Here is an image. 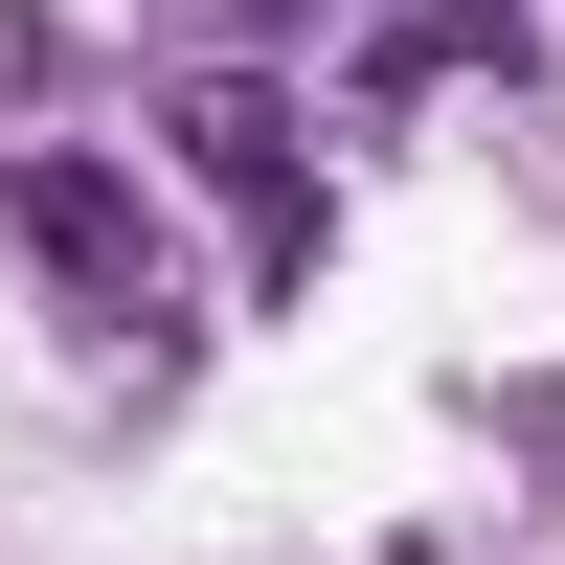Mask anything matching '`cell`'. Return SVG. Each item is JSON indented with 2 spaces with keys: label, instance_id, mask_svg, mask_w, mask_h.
Returning a JSON list of instances; mask_svg holds the SVG:
<instances>
[{
  "label": "cell",
  "instance_id": "obj_3",
  "mask_svg": "<svg viewBox=\"0 0 565 565\" xmlns=\"http://www.w3.org/2000/svg\"><path fill=\"white\" fill-rule=\"evenodd\" d=\"M452 68H498L521 90L543 45H521V0H385V23H362V90H452Z\"/></svg>",
  "mask_w": 565,
  "mask_h": 565
},
{
  "label": "cell",
  "instance_id": "obj_2",
  "mask_svg": "<svg viewBox=\"0 0 565 565\" xmlns=\"http://www.w3.org/2000/svg\"><path fill=\"white\" fill-rule=\"evenodd\" d=\"M0 226H23V249H45V295H68V317H114V340H159V204H136V181L114 159H90V136H23V159H0Z\"/></svg>",
  "mask_w": 565,
  "mask_h": 565
},
{
  "label": "cell",
  "instance_id": "obj_1",
  "mask_svg": "<svg viewBox=\"0 0 565 565\" xmlns=\"http://www.w3.org/2000/svg\"><path fill=\"white\" fill-rule=\"evenodd\" d=\"M159 136H181V181L249 226V295H317V136H295V90L271 68H181Z\"/></svg>",
  "mask_w": 565,
  "mask_h": 565
}]
</instances>
